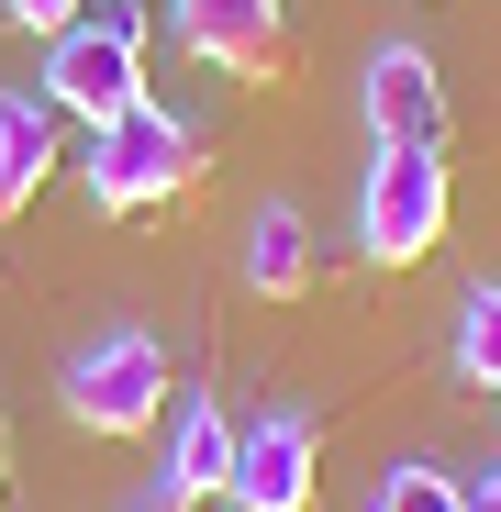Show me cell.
<instances>
[{"instance_id":"obj_15","label":"cell","mask_w":501,"mask_h":512,"mask_svg":"<svg viewBox=\"0 0 501 512\" xmlns=\"http://www.w3.org/2000/svg\"><path fill=\"white\" fill-rule=\"evenodd\" d=\"M0 512H12V435H0Z\"/></svg>"},{"instance_id":"obj_9","label":"cell","mask_w":501,"mask_h":512,"mask_svg":"<svg viewBox=\"0 0 501 512\" xmlns=\"http://www.w3.org/2000/svg\"><path fill=\"white\" fill-rule=\"evenodd\" d=\"M67 112L45 101V90H0V223L12 212H34V190L67 167V134H56Z\"/></svg>"},{"instance_id":"obj_6","label":"cell","mask_w":501,"mask_h":512,"mask_svg":"<svg viewBox=\"0 0 501 512\" xmlns=\"http://www.w3.org/2000/svg\"><path fill=\"white\" fill-rule=\"evenodd\" d=\"M323 490V435H312V412H257V423H234V479L223 501L234 512H312Z\"/></svg>"},{"instance_id":"obj_1","label":"cell","mask_w":501,"mask_h":512,"mask_svg":"<svg viewBox=\"0 0 501 512\" xmlns=\"http://www.w3.org/2000/svg\"><path fill=\"white\" fill-rule=\"evenodd\" d=\"M56 401H67V423H78V435L123 446V435H156V423H167L179 379H167V346H156L145 323H101L90 346H67Z\"/></svg>"},{"instance_id":"obj_13","label":"cell","mask_w":501,"mask_h":512,"mask_svg":"<svg viewBox=\"0 0 501 512\" xmlns=\"http://www.w3.org/2000/svg\"><path fill=\"white\" fill-rule=\"evenodd\" d=\"M90 0H0V23H23V34H56V23H78Z\"/></svg>"},{"instance_id":"obj_7","label":"cell","mask_w":501,"mask_h":512,"mask_svg":"<svg viewBox=\"0 0 501 512\" xmlns=\"http://www.w3.org/2000/svg\"><path fill=\"white\" fill-rule=\"evenodd\" d=\"M223 479H234V423L190 379V401H167V468H156V490L123 501V512H201V501H223Z\"/></svg>"},{"instance_id":"obj_2","label":"cell","mask_w":501,"mask_h":512,"mask_svg":"<svg viewBox=\"0 0 501 512\" xmlns=\"http://www.w3.org/2000/svg\"><path fill=\"white\" fill-rule=\"evenodd\" d=\"M190 179H201V123L156 112V101L90 123V145H78V190H90V212H156V201H179Z\"/></svg>"},{"instance_id":"obj_8","label":"cell","mask_w":501,"mask_h":512,"mask_svg":"<svg viewBox=\"0 0 501 512\" xmlns=\"http://www.w3.org/2000/svg\"><path fill=\"white\" fill-rule=\"evenodd\" d=\"M357 123L368 145H446V78L424 45H379L357 67Z\"/></svg>"},{"instance_id":"obj_12","label":"cell","mask_w":501,"mask_h":512,"mask_svg":"<svg viewBox=\"0 0 501 512\" xmlns=\"http://www.w3.org/2000/svg\"><path fill=\"white\" fill-rule=\"evenodd\" d=\"M368 512H468V479H446L435 457H401V468H379Z\"/></svg>"},{"instance_id":"obj_4","label":"cell","mask_w":501,"mask_h":512,"mask_svg":"<svg viewBox=\"0 0 501 512\" xmlns=\"http://www.w3.org/2000/svg\"><path fill=\"white\" fill-rule=\"evenodd\" d=\"M34 90H45L56 112H78V123L134 112V101H145V12H134V0H90L78 23H56Z\"/></svg>"},{"instance_id":"obj_5","label":"cell","mask_w":501,"mask_h":512,"mask_svg":"<svg viewBox=\"0 0 501 512\" xmlns=\"http://www.w3.org/2000/svg\"><path fill=\"white\" fill-rule=\"evenodd\" d=\"M167 23H179V45L223 78H245V90H279L290 78V0H167Z\"/></svg>"},{"instance_id":"obj_3","label":"cell","mask_w":501,"mask_h":512,"mask_svg":"<svg viewBox=\"0 0 501 512\" xmlns=\"http://www.w3.org/2000/svg\"><path fill=\"white\" fill-rule=\"evenodd\" d=\"M457 223V179H446V145H379L368 179H357V256L368 268H424Z\"/></svg>"},{"instance_id":"obj_10","label":"cell","mask_w":501,"mask_h":512,"mask_svg":"<svg viewBox=\"0 0 501 512\" xmlns=\"http://www.w3.org/2000/svg\"><path fill=\"white\" fill-rule=\"evenodd\" d=\"M245 290L257 301L312 290V223H301V201H268L257 223H245Z\"/></svg>"},{"instance_id":"obj_14","label":"cell","mask_w":501,"mask_h":512,"mask_svg":"<svg viewBox=\"0 0 501 512\" xmlns=\"http://www.w3.org/2000/svg\"><path fill=\"white\" fill-rule=\"evenodd\" d=\"M468 512H501V457H490V468L468 479Z\"/></svg>"},{"instance_id":"obj_11","label":"cell","mask_w":501,"mask_h":512,"mask_svg":"<svg viewBox=\"0 0 501 512\" xmlns=\"http://www.w3.org/2000/svg\"><path fill=\"white\" fill-rule=\"evenodd\" d=\"M446 346H457V379H479V390L501 401V279H479V290L457 301V323H446Z\"/></svg>"}]
</instances>
